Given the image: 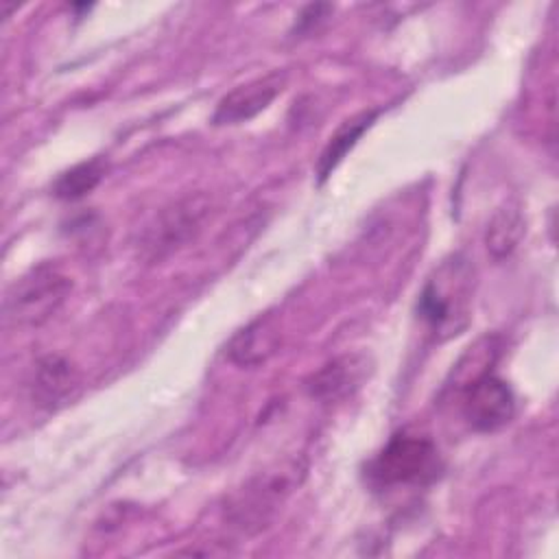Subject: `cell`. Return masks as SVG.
Returning <instances> with one entry per match:
<instances>
[{
  "instance_id": "cell-1",
  "label": "cell",
  "mask_w": 559,
  "mask_h": 559,
  "mask_svg": "<svg viewBox=\"0 0 559 559\" xmlns=\"http://www.w3.org/2000/svg\"><path fill=\"white\" fill-rule=\"evenodd\" d=\"M476 269L465 253H452L432 269L417 297V314L437 341L459 336L472 319Z\"/></svg>"
},
{
  "instance_id": "cell-2",
  "label": "cell",
  "mask_w": 559,
  "mask_h": 559,
  "mask_svg": "<svg viewBox=\"0 0 559 559\" xmlns=\"http://www.w3.org/2000/svg\"><path fill=\"white\" fill-rule=\"evenodd\" d=\"M443 472V461L430 437L397 432L369 461L367 478L373 487H424Z\"/></svg>"
},
{
  "instance_id": "cell-3",
  "label": "cell",
  "mask_w": 559,
  "mask_h": 559,
  "mask_svg": "<svg viewBox=\"0 0 559 559\" xmlns=\"http://www.w3.org/2000/svg\"><path fill=\"white\" fill-rule=\"evenodd\" d=\"M72 280L52 262L28 269L11 284L4 297V321L17 328H37L63 306Z\"/></svg>"
},
{
  "instance_id": "cell-4",
  "label": "cell",
  "mask_w": 559,
  "mask_h": 559,
  "mask_svg": "<svg viewBox=\"0 0 559 559\" xmlns=\"http://www.w3.org/2000/svg\"><path fill=\"white\" fill-rule=\"evenodd\" d=\"M299 474L301 467L297 463H290L253 476L245 483L242 489L231 496V502L227 504L229 520L242 531L253 533L264 528L277 507L284 502V498L299 483Z\"/></svg>"
},
{
  "instance_id": "cell-5",
  "label": "cell",
  "mask_w": 559,
  "mask_h": 559,
  "mask_svg": "<svg viewBox=\"0 0 559 559\" xmlns=\"http://www.w3.org/2000/svg\"><path fill=\"white\" fill-rule=\"evenodd\" d=\"M461 415L476 432H496L515 415V395L500 376L485 371L459 384Z\"/></svg>"
},
{
  "instance_id": "cell-6",
  "label": "cell",
  "mask_w": 559,
  "mask_h": 559,
  "mask_svg": "<svg viewBox=\"0 0 559 559\" xmlns=\"http://www.w3.org/2000/svg\"><path fill=\"white\" fill-rule=\"evenodd\" d=\"M210 203L205 197H186L170 207H164L159 216H155V223L146 227L142 236V249L144 253L155 260L162 258L177 247H181L186 240L194 236L203 218L207 216Z\"/></svg>"
},
{
  "instance_id": "cell-7",
  "label": "cell",
  "mask_w": 559,
  "mask_h": 559,
  "mask_svg": "<svg viewBox=\"0 0 559 559\" xmlns=\"http://www.w3.org/2000/svg\"><path fill=\"white\" fill-rule=\"evenodd\" d=\"M286 85V74L284 72H269L260 79L247 81L231 92H227L214 114L212 122L214 124H240L264 111L284 90Z\"/></svg>"
},
{
  "instance_id": "cell-8",
  "label": "cell",
  "mask_w": 559,
  "mask_h": 559,
  "mask_svg": "<svg viewBox=\"0 0 559 559\" xmlns=\"http://www.w3.org/2000/svg\"><path fill=\"white\" fill-rule=\"evenodd\" d=\"M280 347V325L273 314H260L240 328L225 345V356L238 367H258Z\"/></svg>"
},
{
  "instance_id": "cell-9",
  "label": "cell",
  "mask_w": 559,
  "mask_h": 559,
  "mask_svg": "<svg viewBox=\"0 0 559 559\" xmlns=\"http://www.w3.org/2000/svg\"><path fill=\"white\" fill-rule=\"evenodd\" d=\"M31 391H33V400L41 408L55 411L76 395L79 373L66 358L55 354L44 356L33 371Z\"/></svg>"
},
{
  "instance_id": "cell-10",
  "label": "cell",
  "mask_w": 559,
  "mask_h": 559,
  "mask_svg": "<svg viewBox=\"0 0 559 559\" xmlns=\"http://www.w3.org/2000/svg\"><path fill=\"white\" fill-rule=\"evenodd\" d=\"M365 376V360L358 356H343L334 358L332 362L323 365L312 378L308 380V393L312 397L334 402L349 395L354 389L360 386Z\"/></svg>"
},
{
  "instance_id": "cell-11",
  "label": "cell",
  "mask_w": 559,
  "mask_h": 559,
  "mask_svg": "<svg viewBox=\"0 0 559 559\" xmlns=\"http://www.w3.org/2000/svg\"><path fill=\"white\" fill-rule=\"evenodd\" d=\"M380 114V109H371V111H362L358 116H352L349 120H345L328 140L325 148L319 155L317 162V177L319 183H323L332 170L343 162V157L347 155V151L354 148V144L360 140V135L373 124L376 116Z\"/></svg>"
},
{
  "instance_id": "cell-12",
  "label": "cell",
  "mask_w": 559,
  "mask_h": 559,
  "mask_svg": "<svg viewBox=\"0 0 559 559\" xmlns=\"http://www.w3.org/2000/svg\"><path fill=\"white\" fill-rule=\"evenodd\" d=\"M522 236H524L522 205L518 201H509L502 207H498L496 214L491 216L485 234V245L496 260H502L513 253Z\"/></svg>"
},
{
  "instance_id": "cell-13",
  "label": "cell",
  "mask_w": 559,
  "mask_h": 559,
  "mask_svg": "<svg viewBox=\"0 0 559 559\" xmlns=\"http://www.w3.org/2000/svg\"><path fill=\"white\" fill-rule=\"evenodd\" d=\"M105 175V162L100 157L74 164L66 173H61L52 183V194L63 201H76L90 194Z\"/></svg>"
},
{
  "instance_id": "cell-14",
  "label": "cell",
  "mask_w": 559,
  "mask_h": 559,
  "mask_svg": "<svg viewBox=\"0 0 559 559\" xmlns=\"http://www.w3.org/2000/svg\"><path fill=\"white\" fill-rule=\"evenodd\" d=\"M332 11L330 4H310L306 7L299 17H297V24H295V31L299 35H308L312 31H317V26L328 17V13Z\"/></svg>"
}]
</instances>
